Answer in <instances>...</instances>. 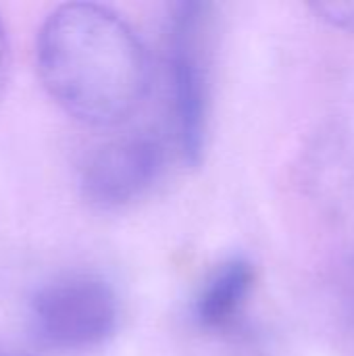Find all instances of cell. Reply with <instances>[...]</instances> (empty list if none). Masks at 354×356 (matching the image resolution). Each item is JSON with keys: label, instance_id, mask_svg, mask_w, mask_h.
<instances>
[{"label": "cell", "instance_id": "2", "mask_svg": "<svg viewBox=\"0 0 354 356\" xmlns=\"http://www.w3.org/2000/svg\"><path fill=\"white\" fill-rule=\"evenodd\" d=\"M29 317L42 342L65 350H83L113 336L119 321V302L102 277L67 273L35 290Z\"/></svg>", "mask_w": 354, "mask_h": 356}, {"label": "cell", "instance_id": "1", "mask_svg": "<svg viewBox=\"0 0 354 356\" xmlns=\"http://www.w3.org/2000/svg\"><path fill=\"white\" fill-rule=\"evenodd\" d=\"M35 63L48 94L90 125L123 121L148 83L144 46L111 8L92 2L56 6L35 35Z\"/></svg>", "mask_w": 354, "mask_h": 356}, {"label": "cell", "instance_id": "4", "mask_svg": "<svg viewBox=\"0 0 354 356\" xmlns=\"http://www.w3.org/2000/svg\"><path fill=\"white\" fill-rule=\"evenodd\" d=\"M163 150L150 136H123L94 148L79 167V190L100 209L138 200L161 175Z\"/></svg>", "mask_w": 354, "mask_h": 356}, {"label": "cell", "instance_id": "5", "mask_svg": "<svg viewBox=\"0 0 354 356\" xmlns=\"http://www.w3.org/2000/svg\"><path fill=\"white\" fill-rule=\"evenodd\" d=\"M255 284V269L246 259H230L209 277L198 300L196 317L207 330H225L236 321Z\"/></svg>", "mask_w": 354, "mask_h": 356}, {"label": "cell", "instance_id": "9", "mask_svg": "<svg viewBox=\"0 0 354 356\" xmlns=\"http://www.w3.org/2000/svg\"><path fill=\"white\" fill-rule=\"evenodd\" d=\"M8 63H10V50H8V38L4 23L0 19V94L4 92L6 79H8Z\"/></svg>", "mask_w": 354, "mask_h": 356}, {"label": "cell", "instance_id": "8", "mask_svg": "<svg viewBox=\"0 0 354 356\" xmlns=\"http://www.w3.org/2000/svg\"><path fill=\"white\" fill-rule=\"evenodd\" d=\"M313 10L334 27L354 31V2H317Z\"/></svg>", "mask_w": 354, "mask_h": 356}, {"label": "cell", "instance_id": "10", "mask_svg": "<svg viewBox=\"0 0 354 356\" xmlns=\"http://www.w3.org/2000/svg\"><path fill=\"white\" fill-rule=\"evenodd\" d=\"M0 356H35V355H31V353H25V350H19V348L0 346Z\"/></svg>", "mask_w": 354, "mask_h": 356}, {"label": "cell", "instance_id": "6", "mask_svg": "<svg viewBox=\"0 0 354 356\" xmlns=\"http://www.w3.org/2000/svg\"><path fill=\"white\" fill-rule=\"evenodd\" d=\"M313 159V184L330 204H354V148L328 142Z\"/></svg>", "mask_w": 354, "mask_h": 356}, {"label": "cell", "instance_id": "3", "mask_svg": "<svg viewBox=\"0 0 354 356\" xmlns=\"http://www.w3.org/2000/svg\"><path fill=\"white\" fill-rule=\"evenodd\" d=\"M207 4L179 2L171 13L169 71L173 90L175 131L184 159L198 163L209 121V56Z\"/></svg>", "mask_w": 354, "mask_h": 356}, {"label": "cell", "instance_id": "7", "mask_svg": "<svg viewBox=\"0 0 354 356\" xmlns=\"http://www.w3.org/2000/svg\"><path fill=\"white\" fill-rule=\"evenodd\" d=\"M336 296L344 321L354 330V252L340 267L338 282H336Z\"/></svg>", "mask_w": 354, "mask_h": 356}]
</instances>
